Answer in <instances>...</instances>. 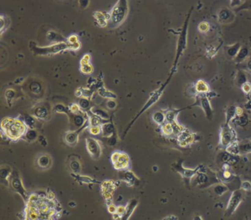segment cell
Segmentation results:
<instances>
[{
  "label": "cell",
  "mask_w": 251,
  "mask_h": 220,
  "mask_svg": "<svg viewBox=\"0 0 251 220\" xmlns=\"http://www.w3.org/2000/svg\"><path fill=\"white\" fill-rule=\"evenodd\" d=\"M2 129L5 130V135L13 140H17L27 132L26 124L19 119L5 118L2 122Z\"/></svg>",
  "instance_id": "1"
},
{
  "label": "cell",
  "mask_w": 251,
  "mask_h": 220,
  "mask_svg": "<svg viewBox=\"0 0 251 220\" xmlns=\"http://www.w3.org/2000/svg\"><path fill=\"white\" fill-rule=\"evenodd\" d=\"M191 13V10L189 13L188 14V16L186 19L185 23H184V25L183 27V29H182L181 32H180V35L179 37V39H178V46H177V54H176V57H175V62L174 64V67H176V64L178 63V59L180 55H182L183 52L184 50L186 49V44H187V33H188V26H189V17H190V15Z\"/></svg>",
  "instance_id": "2"
},
{
  "label": "cell",
  "mask_w": 251,
  "mask_h": 220,
  "mask_svg": "<svg viewBox=\"0 0 251 220\" xmlns=\"http://www.w3.org/2000/svg\"><path fill=\"white\" fill-rule=\"evenodd\" d=\"M127 13V0H120L112 10L111 20L115 24L122 22Z\"/></svg>",
  "instance_id": "3"
},
{
  "label": "cell",
  "mask_w": 251,
  "mask_h": 220,
  "mask_svg": "<svg viewBox=\"0 0 251 220\" xmlns=\"http://www.w3.org/2000/svg\"><path fill=\"white\" fill-rule=\"evenodd\" d=\"M242 197L243 194L241 190H239V189L234 190L230 200H229L228 203H227L226 211H225V216H229L234 214V212L236 210V208H238L241 203Z\"/></svg>",
  "instance_id": "4"
},
{
  "label": "cell",
  "mask_w": 251,
  "mask_h": 220,
  "mask_svg": "<svg viewBox=\"0 0 251 220\" xmlns=\"http://www.w3.org/2000/svg\"><path fill=\"white\" fill-rule=\"evenodd\" d=\"M111 160L113 166H114V168L119 169V170L127 168L128 164H129L128 156L123 152H114L111 156Z\"/></svg>",
  "instance_id": "5"
},
{
  "label": "cell",
  "mask_w": 251,
  "mask_h": 220,
  "mask_svg": "<svg viewBox=\"0 0 251 220\" xmlns=\"http://www.w3.org/2000/svg\"><path fill=\"white\" fill-rule=\"evenodd\" d=\"M87 151L94 159H98L101 156V147L97 140L93 138H86Z\"/></svg>",
  "instance_id": "6"
},
{
  "label": "cell",
  "mask_w": 251,
  "mask_h": 220,
  "mask_svg": "<svg viewBox=\"0 0 251 220\" xmlns=\"http://www.w3.org/2000/svg\"><path fill=\"white\" fill-rule=\"evenodd\" d=\"M10 183H11L13 189L15 191H16L19 194H20L21 195L23 196V198H24L25 201H27V198H28V194H27L26 191L24 190V187H23L20 178H19V177L17 175L16 173L14 172L13 174V175L11 176Z\"/></svg>",
  "instance_id": "7"
},
{
  "label": "cell",
  "mask_w": 251,
  "mask_h": 220,
  "mask_svg": "<svg viewBox=\"0 0 251 220\" xmlns=\"http://www.w3.org/2000/svg\"><path fill=\"white\" fill-rule=\"evenodd\" d=\"M218 19H219L220 23L223 24H228L234 21V15L230 10L226 8H223L220 10V11L218 13Z\"/></svg>",
  "instance_id": "8"
},
{
  "label": "cell",
  "mask_w": 251,
  "mask_h": 220,
  "mask_svg": "<svg viewBox=\"0 0 251 220\" xmlns=\"http://www.w3.org/2000/svg\"><path fill=\"white\" fill-rule=\"evenodd\" d=\"M233 132L232 130L227 126V124L223 128L221 134V142L224 147H227L231 143L233 140Z\"/></svg>",
  "instance_id": "9"
},
{
  "label": "cell",
  "mask_w": 251,
  "mask_h": 220,
  "mask_svg": "<svg viewBox=\"0 0 251 220\" xmlns=\"http://www.w3.org/2000/svg\"><path fill=\"white\" fill-rule=\"evenodd\" d=\"M37 164L41 169H48L52 164L51 158L48 155H41L37 159Z\"/></svg>",
  "instance_id": "10"
},
{
  "label": "cell",
  "mask_w": 251,
  "mask_h": 220,
  "mask_svg": "<svg viewBox=\"0 0 251 220\" xmlns=\"http://www.w3.org/2000/svg\"><path fill=\"white\" fill-rule=\"evenodd\" d=\"M32 115L35 118L44 119L48 116V110L45 106H38L32 111Z\"/></svg>",
  "instance_id": "11"
},
{
  "label": "cell",
  "mask_w": 251,
  "mask_h": 220,
  "mask_svg": "<svg viewBox=\"0 0 251 220\" xmlns=\"http://www.w3.org/2000/svg\"><path fill=\"white\" fill-rule=\"evenodd\" d=\"M200 105L202 106V108H203V111H205L207 117L209 119H211V115H212V110H211V108L210 103H209V100H208L206 97H203L200 98Z\"/></svg>",
  "instance_id": "12"
},
{
  "label": "cell",
  "mask_w": 251,
  "mask_h": 220,
  "mask_svg": "<svg viewBox=\"0 0 251 220\" xmlns=\"http://www.w3.org/2000/svg\"><path fill=\"white\" fill-rule=\"evenodd\" d=\"M66 143L70 146H74L78 141V131L77 132H68L65 136Z\"/></svg>",
  "instance_id": "13"
},
{
  "label": "cell",
  "mask_w": 251,
  "mask_h": 220,
  "mask_svg": "<svg viewBox=\"0 0 251 220\" xmlns=\"http://www.w3.org/2000/svg\"><path fill=\"white\" fill-rule=\"evenodd\" d=\"M101 131H102V135L105 137H110L112 136V135L114 132V127H113V124L111 123L108 124H103L101 125Z\"/></svg>",
  "instance_id": "14"
},
{
  "label": "cell",
  "mask_w": 251,
  "mask_h": 220,
  "mask_svg": "<svg viewBox=\"0 0 251 220\" xmlns=\"http://www.w3.org/2000/svg\"><path fill=\"white\" fill-rule=\"evenodd\" d=\"M180 167V168L181 169H180L179 168H177V170L178 171V172L181 174V175L185 178H191V177H193L194 175V174L196 173V171H197V169L196 170H191V169H185L182 167L181 164H178Z\"/></svg>",
  "instance_id": "15"
},
{
  "label": "cell",
  "mask_w": 251,
  "mask_h": 220,
  "mask_svg": "<svg viewBox=\"0 0 251 220\" xmlns=\"http://www.w3.org/2000/svg\"><path fill=\"white\" fill-rule=\"evenodd\" d=\"M249 54V51L247 50V48L246 47H242L239 50V52L236 55V56L235 57V61L237 63H241L242 62L246 59V57H247Z\"/></svg>",
  "instance_id": "16"
},
{
  "label": "cell",
  "mask_w": 251,
  "mask_h": 220,
  "mask_svg": "<svg viewBox=\"0 0 251 220\" xmlns=\"http://www.w3.org/2000/svg\"><path fill=\"white\" fill-rule=\"evenodd\" d=\"M240 49H241V47H240L239 44H235L234 45H231L230 46H227L226 51L227 55L231 57H235L238 54V52H239Z\"/></svg>",
  "instance_id": "17"
},
{
  "label": "cell",
  "mask_w": 251,
  "mask_h": 220,
  "mask_svg": "<svg viewBox=\"0 0 251 220\" xmlns=\"http://www.w3.org/2000/svg\"><path fill=\"white\" fill-rule=\"evenodd\" d=\"M69 167L70 169H72V172H75V174L80 172L81 164L80 163V161H79L77 158H73V159L72 158V159L70 160Z\"/></svg>",
  "instance_id": "18"
},
{
  "label": "cell",
  "mask_w": 251,
  "mask_h": 220,
  "mask_svg": "<svg viewBox=\"0 0 251 220\" xmlns=\"http://www.w3.org/2000/svg\"><path fill=\"white\" fill-rule=\"evenodd\" d=\"M90 111H91L93 114L100 117V118L102 119L108 120V119H109V116H108V113L102 109H99V108L92 107L91 109H90Z\"/></svg>",
  "instance_id": "19"
},
{
  "label": "cell",
  "mask_w": 251,
  "mask_h": 220,
  "mask_svg": "<svg viewBox=\"0 0 251 220\" xmlns=\"http://www.w3.org/2000/svg\"><path fill=\"white\" fill-rule=\"evenodd\" d=\"M236 113V109L234 106H230L227 108L226 111V124L228 123L230 121L234 118Z\"/></svg>",
  "instance_id": "20"
},
{
  "label": "cell",
  "mask_w": 251,
  "mask_h": 220,
  "mask_svg": "<svg viewBox=\"0 0 251 220\" xmlns=\"http://www.w3.org/2000/svg\"><path fill=\"white\" fill-rule=\"evenodd\" d=\"M219 158L221 161L225 162V163H230V162L231 163H233V160H234V159H235L231 155L228 154V153L227 152L220 153L219 158Z\"/></svg>",
  "instance_id": "21"
},
{
  "label": "cell",
  "mask_w": 251,
  "mask_h": 220,
  "mask_svg": "<svg viewBox=\"0 0 251 220\" xmlns=\"http://www.w3.org/2000/svg\"><path fill=\"white\" fill-rule=\"evenodd\" d=\"M24 136H25V138L28 141H33L37 138L38 133L35 130H29L27 131Z\"/></svg>",
  "instance_id": "22"
},
{
  "label": "cell",
  "mask_w": 251,
  "mask_h": 220,
  "mask_svg": "<svg viewBox=\"0 0 251 220\" xmlns=\"http://www.w3.org/2000/svg\"><path fill=\"white\" fill-rule=\"evenodd\" d=\"M121 178H122V179L126 182V183H131V185H133V183H134L135 179H136V178H135V176L133 175V173H131V172H124V175L121 176Z\"/></svg>",
  "instance_id": "23"
},
{
  "label": "cell",
  "mask_w": 251,
  "mask_h": 220,
  "mask_svg": "<svg viewBox=\"0 0 251 220\" xmlns=\"http://www.w3.org/2000/svg\"><path fill=\"white\" fill-rule=\"evenodd\" d=\"M236 83L239 85V86H243L244 84L246 83V75L242 72H239L237 74V76H236Z\"/></svg>",
  "instance_id": "24"
},
{
  "label": "cell",
  "mask_w": 251,
  "mask_h": 220,
  "mask_svg": "<svg viewBox=\"0 0 251 220\" xmlns=\"http://www.w3.org/2000/svg\"><path fill=\"white\" fill-rule=\"evenodd\" d=\"M73 121H74V124H75L77 127H81L82 125H83L85 123V119L83 117L82 115H80V113H77V114L73 116Z\"/></svg>",
  "instance_id": "25"
},
{
  "label": "cell",
  "mask_w": 251,
  "mask_h": 220,
  "mask_svg": "<svg viewBox=\"0 0 251 220\" xmlns=\"http://www.w3.org/2000/svg\"><path fill=\"white\" fill-rule=\"evenodd\" d=\"M227 189H228V188L227 186H225V185H218L214 187V192L216 194H218V195H223L224 193L227 192Z\"/></svg>",
  "instance_id": "26"
},
{
  "label": "cell",
  "mask_w": 251,
  "mask_h": 220,
  "mask_svg": "<svg viewBox=\"0 0 251 220\" xmlns=\"http://www.w3.org/2000/svg\"><path fill=\"white\" fill-rule=\"evenodd\" d=\"M164 115L161 112H156L153 115V119L158 124H161L164 121Z\"/></svg>",
  "instance_id": "27"
},
{
  "label": "cell",
  "mask_w": 251,
  "mask_h": 220,
  "mask_svg": "<svg viewBox=\"0 0 251 220\" xmlns=\"http://www.w3.org/2000/svg\"><path fill=\"white\" fill-rule=\"evenodd\" d=\"M79 106L83 110L88 109V107H89V101L86 97L80 99V101H79Z\"/></svg>",
  "instance_id": "28"
},
{
  "label": "cell",
  "mask_w": 251,
  "mask_h": 220,
  "mask_svg": "<svg viewBox=\"0 0 251 220\" xmlns=\"http://www.w3.org/2000/svg\"><path fill=\"white\" fill-rule=\"evenodd\" d=\"M24 123L26 125H28L30 128L34 127V124L35 123V119L30 116H26L24 117Z\"/></svg>",
  "instance_id": "29"
},
{
  "label": "cell",
  "mask_w": 251,
  "mask_h": 220,
  "mask_svg": "<svg viewBox=\"0 0 251 220\" xmlns=\"http://www.w3.org/2000/svg\"><path fill=\"white\" fill-rule=\"evenodd\" d=\"M198 30L201 32H206L209 30V24L207 22H205V21L201 22L199 24V26H198Z\"/></svg>",
  "instance_id": "30"
},
{
  "label": "cell",
  "mask_w": 251,
  "mask_h": 220,
  "mask_svg": "<svg viewBox=\"0 0 251 220\" xmlns=\"http://www.w3.org/2000/svg\"><path fill=\"white\" fill-rule=\"evenodd\" d=\"M237 123L239 125H246L247 123V117L246 115H243V116H240L237 121Z\"/></svg>",
  "instance_id": "31"
},
{
  "label": "cell",
  "mask_w": 251,
  "mask_h": 220,
  "mask_svg": "<svg viewBox=\"0 0 251 220\" xmlns=\"http://www.w3.org/2000/svg\"><path fill=\"white\" fill-rule=\"evenodd\" d=\"M242 188L245 191H250L251 190V183L249 182H244L242 183Z\"/></svg>",
  "instance_id": "32"
},
{
  "label": "cell",
  "mask_w": 251,
  "mask_h": 220,
  "mask_svg": "<svg viewBox=\"0 0 251 220\" xmlns=\"http://www.w3.org/2000/svg\"><path fill=\"white\" fill-rule=\"evenodd\" d=\"M106 105H107L108 108H109V109H113V108H115L116 106V103L115 101L111 100L108 101L107 103H106Z\"/></svg>",
  "instance_id": "33"
},
{
  "label": "cell",
  "mask_w": 251,
  "mask_h": 220,
  "mask_svg": "<svg viewBox=\"0 0 251 220\" xmlns=\"http://www.w3.org/2000/svg\"><path fill=\"white\" fill-rule=\"evenodd\" d=\"M242 3V0H231V7L235 8L239 7Z\"/></svg>",
  "instance_id": "34"
},
{
  "label": "cell",
  "mask_w": 251,
  "mask_h": 220,
  "mask_svg": "<svg viewBox=\"0 0 251 220\" xmlns=\"http://www.w3.org/2000/svg\"><path fill=\"white\" fill-rule=\"evenodd\" d=\"M243 90H244V91H245V92H246V93H248L249 91H250V85H248L247 83L244 84L243 85Z\"/></svg>",
  "instance_id": "35"
},
{
  "label": "cell",
  "mask_w": 251,
  "mask_h": 220,
  "mask_svg": "<svg viewBox=\"0 0 251 220\" xmlns=\"http://www.w3.org/2000/svg\"><path fill=\"white\" fill-rule=\"evenodd\" d=\"M242 7H244L243 8L247 9V10H251V1L248 2H247L246 4L244 5L243 6H242Z\"/></svg>",
  "instance_id": "36"
},
{
  "label": "cell",
  "mask_w": 251,
  "mask_h": 220,
  "mask_svg": "<svg viewBox=\"0 0 251 220\" xmlns=\"http://www.w3.org/2000/svg\"><path fill=\"white\" fill-rule=\"evenodd\" d=\"M247 67L248 68V69L251 71V57L250 59H249L248 61H247Z\"/></svg>",
  "instance_id": "37"
}]
</instances>
